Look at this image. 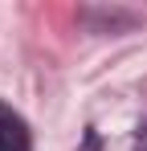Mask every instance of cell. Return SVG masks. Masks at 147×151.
I'll list each match as a JSON object with an SVG mask.
<instances>
[{"instance_id":"cell-1","label":"cell","mask_w":147,"mask_h":151,"mask_svg":"<svg viewBox=\"0 0 147 151\" xmlns=\"http://www.w3.org/2000/svg\"><path fill=\"white\" fill-rule=\"evenodd\" d=\"M0 151H33V139H29V127L24 119L0 102Z\"/></svg>"},{"instance_id":"cell-2","label":"cell","mask_w":147,"mask_h":151,"mask_svg":"<svg viewBox=\"0 0 147 151\" xmlns=\"http://www.w3.org/2000/svg\"><path fill=\"white\" fill-rule=\"evenodd\" d=\"M139 151H147V127L139 131Z\"/></svg>"}]
</instances>
